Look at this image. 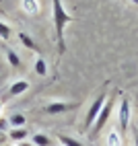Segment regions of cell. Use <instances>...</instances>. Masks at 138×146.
Masks as SVG:
<instances>
[{
  "instance_id": "cell-13",
  "label": "cell",
  "mask_w": 138,
  "mask_h": 146,
  "mask_svg": "<svg viewBox=\"0 0 138 146\" xmlns=\"http://www.w3.org/2000/svg\"><path fill=\"white\" fill-rule=\"evenodd\" d=\"M6 60H8V64L15 66V68L21 66V58H19V54H17L15 50H8V52H6Z\"/></svg>"
},
{
  "instance_id": "cell-14",
  "label": "cell",
  "mask_w": 138,
  "mask_h": 146,
  "mask_svg": "<svg viewBox=\"0 0 138 146\" xmlns=\"http://www.w3.org/2000/svg\"><path fill=\"white\" fill-rule=\"evenodd\" d=\"M19 39H21V43H23L25 47H29V50H37V45H35V41H33V37H29L27 33H19Z\"/></svg>"
},
{
  "instance_id": "cell-19",
  "label": "cell",
  "mask_w": 138,
  "mask_h": 146,
  "mask_svg": "<svg viewBox=\"0 0 138 146\" xmlns=\"http://www.w3.org/2000/svg\"><path fill=\"white\" fill-rule=\"evenodd\" d=\"M0 142H4V132H0Z\"/></svg>"
},
{
  "instance_id": "cell-6",
  "label": "cell",
  "mask_w": 138,
  "mask_h": 146,
  "mask_svg": "<svg viewBox=\"0 0 138 146\" xmlns=\"http://www.w3.org/2000/svg\"><path fill=\"white\" fill-rule=\"evenodd\" d=\"M27 91H29V82H27V80H17V82L11 84V89H8V93H11V95H23V93H27Z\"/></svg>"
},
{
  "instance_id": "cell-5",
  "label": "cell",
  "mask_w": 138,
  "mask_h": 146,
  "mask_svg": "<svg viewBox=\"0 0 138 146\" xmlns=\"http://www.w3.org/2000/svg\"><path fill=\"white\" fill-rule=\"evenodd\" d=\"M70 103H62V101H54V103H47L45 105V111L50 113V115H56V113H64L70 109Z\"/></svg>"
},
{
  "instance_id": "cell-20",
  "label": "cell",
  "mask_w": 138,
  "mask_h": 146,
  "mask_svg": "<svg viewBox=\"0 0 138 146\" xmlns=\"http://www.w3.org/2000/svg\"><path fill=\"white\" fill-rule=\"evenodd\" d=\"M0 113H2V103H0Z\"/></svg>"
},
{
  "instance_id": "cell-10",
  "label": "cell",
  "mask_w": 138,
  "mask_h": 146,
  "mask_svg": "<svg viewBox=\"0 0 138 146\" xmlns=\"http://www.w3.org/2000/svg\"><path fill=\"white\" fill-rule=\"evenodd\" d=\"M31 142H33V146H50L52 144L45 134H33L31 136Z\"/></svg>"
},
{
  "instance_id": "cell-12",
  "label": "cell",
  "mask_w": 138,
  "mask_h": 146,
  "mask_svg": "<svg viewBox=\"0 0 138 146\" xmlns=\"http://www.w3.org/2000/svg\"><path fill=\"white\" fill-rule=\"evenodd\" d=\"M107 146H122V138H120V132L111 130L107 134Z\"/></svg>"
},
{
  "instance_id": "cell-9",
  "label": "cell",
  "mask_w": 138,
  "mask_h": 146,
  "mask_svg": "<svg viewBox=\"0 0 138 146\" xmlns=\"http://www.w3.org/2000/svg\"><path fill=\"white\" fill-rule=\"evenodd\" d=\"M27 117L23 113H13L11 117H8V125H13V128H21V125H25Z\"/></svg>"
},
{
  "instance_id": "cell-11",
  "label": "cell",
  "mask_w": 138,
  "mask_h": 146,
  "mask_svg": "<svg viewBox=\"0 0 138 146\" xmlns=\"http://www.w3.org/2000/svg\"><path fill=\"white\" fill-rule=\"evenodd\" d=\"M21 6L25 8L27 13H31V15L39 13V2H37V0H23V2H21Z\"/></svg>"
},
{
  "instance_id": "cell-2",
  "label": "cell",
  "mask_w": 138,
  "mask_h": 146,
  "mask_svg": "<svg viewBox=\"0 0 138 146\" xmlns=\"http://www.w3.org/2000/svg\"><path fill=\"white\" fill-rule=\"evenodd\" d=\"M107 103V95L103 93V95H99L97 99L93 101V105L89 107V111H87V117H85V130H89L91 125L95 123V119H97V115H99V111L103 109V105Z\"/></svg>"
},
{
  "instance_id": "cell-7",
  "label": "cell",
  "mask_w": 138,
  "mask_h": 146,
  "mask_svg": "<svg viewBox=\"0 0 138 146\" xmlns=\"http://www.w3.org/2000/svg\"><path fill=\"white\" fill-rule=\"evenodd\" d=\"M8 138H11L13 142H23L27 138V130L25 128H13L11 132H8Z\"/></svg>"
},
{
  "instance_id": "cell-3",
  "label": "cell",
  "mask_w": 138,
  "mask_h": 146,
  "mask_svg": "<svg viewBox=\"0 0 138 146\" xmlns=\"http://www.w3.org/2000/svg\"><path fill=\"white\" fill-rule=\"evenodd\" d=\"M128 123H130V101H128V97H122V101H120V117H117V128H120V132L128 130Z\"/></svg>"
},
{
  "instance_id": "cell-1",
  "label": "cell",
  "mask_w": 138,
  "mask_h": 146,
  "mask_svg": "<svg viewBox=\"0 0 138 146\" xmlns=\"http://www.w3.org/2000/svg\"><path fill=\"white\" fill-rule=\"evenodd\" d=\"M54 25H56V33H58V43H60V52H64V27L72 21V17L64 11V4L60 0H54Z\"/></svg>"
},
{
  "instance_id": "cell-8",
  "label": "cell",
  "mask_w": 138,
  "mask_h": 146,
  "mask_svg": "<svg viewBox=\"0 0 138 146\" xmlns=\"http://www.w3.org/2000/svg\"><path fill=\"white\" fill-rule=\"evenodd\" d=\"M33 70L37 76H47V62L43 60V58H37L35 60V66H33Z\"/></svg>"
},
{
  "instance_id": "cell-4",
  "label": "cell",
  "mask_w": 138,
  "mask_h": 146,
  "mask_svg": "<svg viewBox=\"0 0 138 146\" xmlns=\"http://www.w3.org/2000/svg\"><path fill=\"white\" fill-rule=\"evenodd\" d=\"M111 109H113V103H111V101H107V103L103 105V109L99 111V115H97V119H95V123H93L97 132H99V130L103 128V125L107 123V119H109V115H111Z\"/></svg>"
},
{
  "instance_id": "cell-15",
  "label": "cell",
  "mask_w": 138,
  "mask_h": 146,
  "mask_svg": "<svg viewBox=\"0 0 138 146\" xmlns=\"http://www.w3.org/2000/svg\"><path fill=\"white\" fill-rule=\"evenodd\" d=\"M11 35H13V29L11 27H8L4 21H0V39H11Z\"/></svg>"
},
{
  "instance_id": "cell-17",
  "label": "cell",
  "mask_w": 138,
  "mask_h": 146,
  "mask_svg": "<svg viewBox=\"0 0 138 146\" xmlns=\"http://www.w3.org/2000/svg\"><path fill=\"white\" fill-rule=\"evenodd\" d=\"M6 130H8V119L0 117V132H6Z\"/></svg>"
},
{
  "instance_id": "cell-16",
  "label": "cell",
  "mask_w": 138,
  "mask_h": 146,
  "mask_svg": "<svg viewBox=\"0 0 138 146\" xmlns=\"http://www.w3.org/2000/svg\"><path fill=\"white\" fill-rule=\"evenodd\" d=\"M58 140H60L64 146H83L78 140H74V138H70V136H64V134H60L58 136Z\"/></svg>"
},
{
  "instance_id": "cell-18",
  "label": "cell",
  "mask_w": 138,
  "mask_h": 146,
  "mask_svg": "<svg viewBox=\"0 0 138 146\" xmlns=\"http://www.w3.org/2000/svg\"><path fill=\"white\" fill-rule=\"evenodd\" d=\"M132 132H134V144L138 146V128H132Z\"/></svg>"
}]
</instances>
